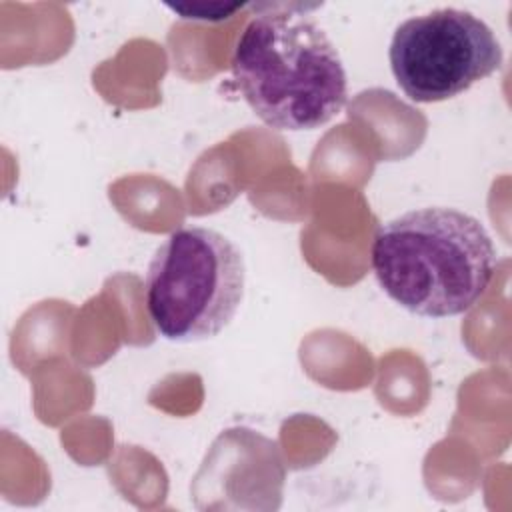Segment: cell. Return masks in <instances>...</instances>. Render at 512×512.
<instances>
[{"mask_svg":"<svg viewBox=\"0 0 512 512\" xmlns=\"http://www.w3.org/2000/svg\"><path fill=\"white\" fill-rule=\"evenodd\" d=\"M390 70L402 92L420 104L466 92L502 64L494 30L468 10L438 8L404 20L392 34Z\"/></svg>","mask_w":512,"mask_h":512,"instance_id":"277c9868","label":"cell"},{"mask_svg":"<svg viewBox=\"0 0 512 512\" xmlns=\"http://www.w3.org/2000/svg\"><path fill=\"white\" fill-rule=\"evenodd\" d=\"M236 40L230 68L250 110L274 130H314L346 104L338 50L300 4H256Z\"/></svg>","mask_w":512,"mask_h":512,"instance_id":"6da1fadb","label":"cell"},{"mask_svg":"<svg viewBox=\"0 0 512 512\" xmlns=\"http://www.w3.org/2000/svg\"><path fill=\"white\" fill-rule=\"evenodd\" d=\"M372 270L390 300L412 314L448 318L470 310L496 270L492 238L456 208L408 210L382 224Z\"/></svg>","mask_w":512,"mask_h":512,"instance_id":"7a4b0ae2","label":"cell"},{"mask_svg":"<svg viewBox=\"0 0 512 512\" xmlns=\"http://www.w3.org/2000/svg\"><path fill=\"white\" fill-rule=\"evenodd\" d=\"M170 10L182 14L186 20H204V22H218L230 18L242 4H224V2H186V4H166Z\"/></svg>","mask_w":512,"mask_h":512,"instance_id":"5b68a950","label":"cell"},{"mask_svg":"<svg viewBox=\"0 0 512 512\" xmlns=\"http://www.w3.org/2000/svg\"><path fill=\"white\" fill-rule=\"evenodd\" d=\"M244 282V256L228 236L204 226L180 228L156 248L148 264L146 310L166 340H208L238 312Z\"/></svg>","mask_w":512,"mask_h":512,"instance_id":"3957f363","label":"cell"}]
</instances>
